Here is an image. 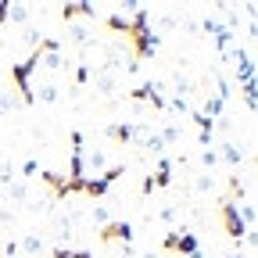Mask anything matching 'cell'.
I'll use <instances>...</instances> for the list:
<instances>
[{
  "instance_id": "6da1fadb",
  "label": "cell",
  "mask_w": 258,
  "mask_h": 258,
  "mask_svg": "<svg viewBox=\"0 0 258 258\" xmlns=\"http://www.w3.org/2000/svg\"><path fill=\"white\" fill-rule=\"evenodd\" d=\"M165 247H172V251H179V254H186V258H201L198 237H194L190 230H176V233H169V237H165Z\"/></svg>"
},
{
  "instance_id": "7a4b0ae2",
  "label": "cell",
  "mask_w": 258,
  "mask_h": 258,
  "mask_svg": "<svg viewBox=\"0 0 258 258\" xmlns=\"http://www.w3.org/2000/svg\"><path fill=\"white\" fill-rule=\"evenodd\" d=\"M97 237H101L104 244H111V240H122V244H133V237H137V230H133V222H104L101 230H97Z\"/></svg>"
},
{
  "instance_id": "3957f363",
  "label": "cell",
  "mask_w": 258,
  "mask_h": 258,
  "mask_svg": "<svg viewBox=\"0 0 258 258\" xmlns=\"http://www.w3.org/2000/svg\"><path fill=\"white\" fill-rule=\"evenodd\" d=\"M205 32L212 36V43H215V50L222 54V50H230L233 47V40H237V32L233 29H226L219 18H205Z\"/></svg>"
},
{
  "instance_id": "277c9868",
  "label": "cell",
  "mask_w": 258,
  "mask_h": 258,
  "mask_svg": "<svg viewBox=\"0 0 258 258\" xmlns=\"http://www.w3.org/2000/svg\"><path fill=\"white\" fill-rule=\"evenodd\" d=\"M90 86L101 93V97H115L118 86H122V76H118V72H108V69H97V72L90 76Z\"/></svg>"
},
{
  "instance_id": "5b68a950",
  "label": "cell",
  "mask_w": 258,
  "mask_h": 258,
  "mask_svg": "<svg viewBox=\"0 0 258 258\" xmlns=\"http://www.w3.org/2000/svg\"><path fill=\"white\" fill-rule=\"evenodd\" d=\"M222 222H226V233H230L233 240L251 237V230L240 222V215H237V205H233V201H222Z\"/></svg>"
},
{
  "instance_id": "8992f818",
  "label": "cell",
  "mask_w": 258,
  "mask_h": 258,
  "mask_svg": "<svg viewBox=\"0 0 258 258\" xmlns=\"http://www.w3.org/2000/svg\"><path fill=\"white\" fill-rule=\"evenodd\" d=\"M161 90H165L161 79H147L140 90H133V97H137V101H151L154 108H165V93H161Z\"/></svg>"
},
{
  "instance_id": "52a82bcc",
  "label": "cell",
  "mask_w": 258,
  "mask_h": 258,
  "mask_svg": "<svg viewBox=\"0 0 258 258\" xmlns=\"http://www.w3.org/2000/svg\"><path fill=\"white\" fill-rule=\"evenodd\" d=\"M169 183H172V165H169V158H161L158 169H154V176L144 179V194H151V190H158V186H169Z\"/></svg>"
},
{
  "instance_id": "ba28073f",
  "label": "cell",
  "mask_w": 258,
  "mask_h": 258,
  "mask_svg": "<svg viewBox=\"0 0 258 258\" xmlns=\"http://www.w3.org/2000/svg\"><path fill=\"white\" fill-rule=\"evenodd\" d=\"M57 104L61 101V90L54 86V83H40V86H32V104Z\"/></svg>"
},
{
  "instance_id": "9c48e42d",
  "label": "cell",
  "mask_w": 258,
  "mask_h": 258,
  "mask_svg": "<svg viewBox=\"0 0 258 258\" xmlns=\"http://www.w3.org/2000/svg\"><path fill=\"white\" fill-rule=\"evenodd\" d=\"M18 251H22V254H43V251H47V244H43V237H40V233H25V237L18 240Z\"/></svg>"
},
{
  "instance_id": "30bf717a",
  "label": "cell",
  "mask_w": 258,
  "mask_h": 258,
  "mask_svg": "<svg viewBox=\"0 0 258 258\" xmlns=\"http://www.w3.org/2000/svg\"><path fill=\"white\" fill-rule=\"evenodd\" d=\"M61 18L64 22H72V18H97V8H90V4H64Z\"/></svg>"
},
{
  "instance_id": "8fae6325",
  "label": "cell",
  "mask_w": 258,
  "mask_h": 258,
  "mask_svg": "<svg viewBox=\"0 0 258 258\" xmlns=\"http://www.w3.org/2000/svg\"><path fill=\"white\" fill-rule=\"evenodd\" d=\"M29 22V8L25 4H8L4 8V25H25Z\"/></svg>"
},
{
  "instance_id": "7c38bea8",
  "label": "cell",
  "mask_w": 258,
  "mask_h": 258,
  "mask_svg": "<svg viewBox=\"0 0 258 258\" xmlns=\"http://www.w3.org/2000/svg\"><path fill=\"white\" fill-rule=\"evenodd\" d=\"M219 161H226V165L240 169V161H244V151H240L237 144H222V147H219Z\"/></svg>"
},
{
  "instance_id": "4fadbf2b",
  "label": "cell",
  "mask_w": 258,
  "mask_h": 258,
  "mask_svg": "<svg viewBox=\"0 0 258 258\" xmlns=\"http://www.w3.org/2000/svg\"><path fill=\"white\" fill-rule=\"evenodd\" d=\"M76 230H79V219H76L72 212H61V215H57V237H64V240H69Z\"/></svg>"
},
{
  "instance_id": "5bb4252c",
  "label": "cell",
  "mask_w": 258,
  "mask_h": 258,
  "mask_svg": "<svg viewBox=\"0 0 258 258\" xmlns=\"http://www.w3.org/2000/svg\"><path fill=\"white\" fill-rule=\"evenodd\" d=\"M172 93L186 101V97L194 93V79H190V76H183V72H176V76H172Z\"/></svg>"
},
{
  "instance_id": "9a60e30c",
  "label": "cell",
  "mask_w": 258,
  "mask_h": 258,
  "mask_svg": "<svg viewBox=\"0 0 258 258\" xmlns=\"http://www.w3.org/2000/svg\"><path fill=\"white\" fill-rule=\"evenodd\" d=\"M69 40H72L79 50H83L86 43H93V36H90V29H86V25H69Z\"/></svg>"
},
{
  "instance_id": "2e32d148",
  "label": "cell",
  "mask_w": 258,
  "mask_h": 258,
  "mask_svg": "<svg viewBox=\"0 0 258 258\" xmlns=\"http://www.w3.org/2000/svg\"><path fill=\"white\" fill-rule=\"evenodd\" d=\"M158 137H161V144H165V147H176V144H179V137H183V129H179L176 122H169V125L161 129Z\"/></svg>"
},
{
  "instance_id": "e0dca14e",
  "label": "cell",
  "mask_w": 258,
  "mask_h": 258,
  "mask_svg": "<svg viewBox=\"0 0 258 258\" xmlns=\"http://www.w3.org/2000/svg\"><path fill=\"white\" fill-rule=\"evenodd\" d=\"M8 198H11V201H29V183H25V179L8 183Z\"/></svg>"
},
{
  "instance_id": "ac0fdd59",
  "label": "cell",
  "mask_w": 258,
  "mask_h": 258,
  "mask_svg": "<svg viewBox=\"0 0 258 258\" xmlns=\"http://www.w3.org/2000/svg\"><path fill=\"white\" fill-rule=\"evenodd\" d=\"M137 147H144V151H151V154H161V151H165V144H161V137L154 133V129H151V133H147Z\"/></svg>"
},
{
  "instance_id": "d6986e66",
  "label": "cell",
  "mask_w": 258,
  "mask_h": 258,
  "mask_svg": "<svg viewBox=\"0 0 258 258\" xmlns=\"http://www.w3.org/2000/svg\"><path fill=\"white\" fill-rule=\"evenodd\" d=\"M201 115H205V118H215V115H222V101H219V97H208Z\"/></svg>"
},
{
  "instance_id": "ffe728a7",
  "label": "cell",
  "mask_w": 258,
  "mask_h": 258,
  "mask_svg": "<svg viewBox=\"0 0 258 258\" xmlns=\"http://www.w3.org/2000/svg\"><path fill=\"white\" fill-rule=\"evenodd\" d=\"M194 190H198V194H212V190H215V179L205 172V176H198V179H194Z\"/></svg>"
},
{
  "instance_id": "44dd1931",
  "label": "cell",
  "mask_w": 258,
  "mask_h": 258,
  "mask_svg": "<svg viewBox=\"0 0 258 258\" xmlns=\"http://www.w3.org/2000/svg\"><path fill=\"white\" fill-rule=\"evenodd\" d=\"M90 219H93V226H104V222H111V215H108V208H104V205H93Z\"/></svg>"
},
{
  "instance_id": "7402d4cb",
  "label": "cell",
  "mask_w": 258,
  "mask_h": 258,
  "mask_svg": "<svg viewBox=\"0 0 258 258\" xmlns=\"http://www.w3.org/2000/svg\"><path fill=\"white\" fill-rule=\"evenodd\" d=\"M201 165H205V169H215V165H219V151H215V147H205V151H201Z\"/></svg>"
},
{
  "instance_id": "603a6c76",
  "label": "cell",
  "mask_w": 258,
  "mask_h": 258,
  "mask_svg": "<svg viewBox=\"0 0 258 258\" xmlns=\"http://www.w3.org/2000/svg\"><path fill=\"white\" fill-rule=\"evenodd\" d=\"M22 43H25V47H32V50H36V47H40V32L25 25V29H22Z\"/></svg>"
},
{
  "instance_id": "cb8c5ba5",
  "label": "cell",
  "mask_w": 258,
  "mask_h": 258,
  "mask_svg": "<svg viewBox=\"0 0 258 258\" xmlns=\"http://www.w3.org/2000/svg\"><path fill=\"white\" fill-rule=\"evenodd\" d=\"M50 258H93L90 251H69V247H57V251H50Z\"/></svg>"
},
{
  "instance_id": "d4e9b609",
  "label": "cell",
  "mask_w": 258,
  "mask_h": 258,
  "mask_svg": "<svg viewBox=\"0 0 258 258\" xmlns=\"http://www.w3.org/2000/svg\"><path fill=\"white\" fill-rule=\"evenodd\" d=\"M176 215H179V208H176V205H165V208L158 212V219H161V222H172Z\"/></svg>"
},
{
  "instance_id": "484cf974",
  "label": "cell",
  "mask_w": 258,
  "mask_h": 258,
  "mask_svg": "<svg viewBox=\"0 0 258 258\" xmlns=\"http://www.w3.org/2000/svg\"><path fill=\"white\" fill-rule=\"evenodd\" d=\"M122 258H140V251L133 244H122Z\"/></svg>"
},
{
  "instance_id": "4316f807",
  "label": "cell",
  "mask_w": 258,
  "mask_h": 258,
  "mask_svg": "<svg viewBox=\"0 0 258 258\" xmlns=\"http://www.w3.org/2000/svg\"><path fill=\"white\" fill-rule=\"evenodd\" d=\"M158 25H161V29H172V25H176V18H172V15H161V18H158Z\"/></svg>"
},
{
  "instance_id": "83f0119b",
  "label": "cell",
  "mask_w": 258,
  "mask_h": 258,
  "mask_svg": "<svg viewBox=\"0 0 258 258\" xmlns=\"http://www.w3.org/2000/svg\"><path fill=\"white\" fill-rule=\"evenodd\" d=\"M40 165H36V161H25V165H22V176H32V172H36Z\"/></svg>"
},
{
  "instance_id": "f1b7e54d",
  "label": "cell",
  "mask_w": 258,
  "mask_h": 258,
  "mask_svg": "<svg viewBox=\"0 0 258 258\" xmlns=\"http://www.w3.org/2000/svg\"><path fill=\"white\" fill-rule=\"evenodd\" d=\"M230 258H240V254H230Z\"/></svg>"
}]
</instances>
